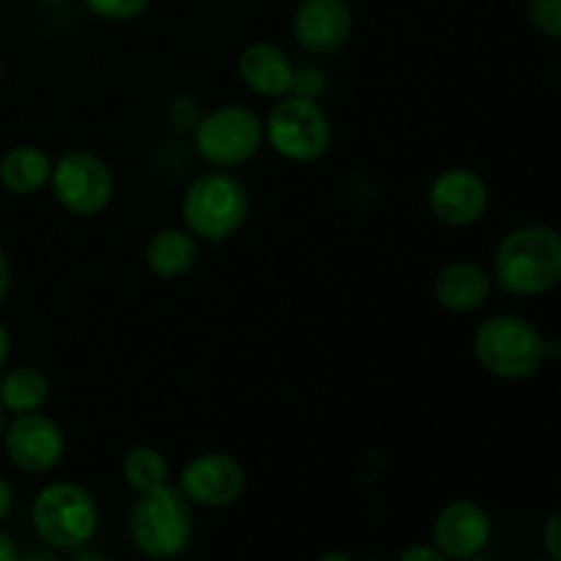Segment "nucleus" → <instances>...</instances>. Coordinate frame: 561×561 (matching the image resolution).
Segmentation results:
<instances>
[{
	"mask_svg": "<svg viewBox=\"0 0 561 561\" xmlns=\"http://www.w3.org/2000/svg\"><path fill=\"white\" fill-rule=\"evenodd\" d=\"M493 283L510 296H546L561 285V230L520 225L493 250Z\"/></svg>",
	"mask_w": 561,
	"mask_h": 561,
	"instance_id": "obj_1",
	"label": "nucleus"
},
{
	"mask_svg": "<svg viewBox=\"0 0 561 561\" xmlns=\"http://www.w3.org/2000/svg\"><path fill=\"white\" fill-rule=\"evenodd\" d=\"M250 190L228 170H208L192 179L181 197L184 228L206 244H222L244 228L250 217Z\"/></svg>",
	"mask_w": 561,
	"mask_h": 561,
	"instance_id": "obj_2",
	"label": "nucleus"
},
{
	"mask_svg": "<svg viewBox=\"0 0 561 561\" xmlns=\"http://www.w3.org/2000/svg\"><path fill=\"white\" fill-rule=\"evenodd\" d=\"M474 356L480 367L502 381H524L551 356L546 334L524 316L499 312L485 318L474 332Z\"/></svg>",
	"mask_w": 561,
	"mask_h": 561,
	"instance_id": "obj_3",
	"label": "nucleus"
},
{
	"mask_svg": "<svg viewBox=\"0 0 561 561\" xmlns=\"http://www.w3.org/2000/svg\"><path fill=\"white\" fill-rule=\"evenodd\" d=\"M129 540L146 559H179L195 535L192 502L173 485L140 493L129 513Z\"/></svg>",
	"mask_w": 561,
	"mask_h": 561,
	"instance_id": "obj_4",
	"label": "nucleus"
},
{
	"mask_svg": "<svg viewBox=\"0 0 561 561\" xmlns=\"http://www.w3.org/2000/svg\"><path fill=\"white\" fill-rule=\"evenodd\" d=\"M31 520L49 548L80 551L99 531V504L80 482H49L33 499Z\"/></svg>",
	"mask_w": 561,
	"mask_h": 561,
	"instance_id": "obj_5",
	"label": "nucleus"
},
{
	"mask_svg": "<svg viewBox=\"0 0 561 561\" xmlns=\"http://www.w3.org/2000/svg\"><path fill=\"white\" fill-rule=\"evenodd\" d=\"M263 131L274 151L296 164L318 162L332 146V121L318 99L288 93L274 99L268 118L263 121Z\"/></svg>",
	"mask_w": 561,
	"mask_h": 561,
	"instance_id": "obj_6",
	"label": "nucleus"
},
{
	"mask_svg": "<svg viewBox=\"0 0 561 561\" xmlns=\"http://www.w3.org/2000/svg\"><path fill=\"white\" fill-rule=\"evenodd\" d=\"M195 148L211 168L233 170L261 151L263 118L247 104H222L195 124Z\"/></svg>",
	"mask_w": 561,
	"mask_h": 561,
	"instance_id": "obj_7",
	"label": "nucleus"
},
{
	"mask_svg": "<svg viewBox=\"0 0 561 561\" xmlns=\"http://www.w3.org/2000/svg\"><path fill=\"white\" fill-rule=\"evenodd\" d=\"M49 186L60 206L75 217H96L113 203L115 179L110 164L88 148H71L53 162Z\"/></svg>",
	"mask_w": 561,
	"mask_h": 561,
	"instance_id": "obj_8",
	"label": "nucleus"
},
{
	"mask_svg": "<svg viewBox=\"0 0 561 561\" xmlns=\"http://www.w3.org/2000/svg\"><path fill=\"white\" fill-rule=\"evenodd\" d=\"M3 447L11 463L25 474H47L66 455V433L53 416L33 411L14 416L3 431Z\"/></svg>",
	"mask_w": 561,
	"mask_h": 561,
	"instance_id": "obj_9",
	"label": "nucleus"
},
{
	"mask_svg": "<svg viewBox=\"0 0 561 561\" xmlns=\"http://www.w3.org/2000/svg\"><path fill=\"white\" fill-rule=\"evenodd\" d=\"M244 466L228 453H201L181 469L179 491L192 507L225 510L244 496Z\"/></svg>",
	"mask_w": 561,
	"mask_h": 561,
	"instance_id": "obj_10",
	"label": "nucleus"
},
{
	"mask_svg": "<svg viewBox=\"0 0 561 561\" xmlns=\"http://www.w3.org/2000/svg\"><path fill=\"white\" fill-rule=\"evenodd\" d=\"M491 206L488 181L471 168H447L427 186V208L447 228L480 222Z\"/></svg>",
	"mask_w": 561,
	"mask_h": 561,
	"instance_id": "obj_11",
	"label": "nucleus"
},
{
	"mask_svg": "<svg viewBox=\"0 0 561 561\" xmlns=\"http://www.w3.org/2000/svg\"><path fill=\"white\" fill-rule=\"evenodd\" d=\"M354 9L348 0H299L290 14V36L305 53L329 58L351 42Z\"/></svg>",
	"mask_w": 561,
	"mask_h": 561,
	"instance_id": "obj_12",
	"label": "nucleus"
},
{
	"mask_svg": "<svg viewBox=\"0 0 561 561\" xmlns=\"http://www.w3.org/2000/svg\"><path fill=\"white\" fill-rule=\"evenodd\" d=\"M493 535L491 515L471 499H455L438 510L433 520V546L449 561L480 557Z\"/></svg>",
	"mask_w": 561,
	"mask_h": 561,
	"instance_id": "obj_13",
	"label": "nucleus"
},
{
	"mask_svg": "<svg viewBox=\"0 0 561 561\" xmlns=\"http://www.w3.org/2000/svg\"><path fill=\"white\" fill-rule=\"evenodd\" d=\"M493 274L471 261H453L438 268L433 279V299L442 310L455 316H469L482 310L493 294Z\"/></svg>",
	"mask_w": 561,
	"mask_h": 561,
	"instance_id": "obj_14",
	"label": "nucleus"
},
{
	"mask_svg": "<svg viewBox=\"0 0 561 561\" xmlns=\"http://www.w3.org/2000/svg\"><path fill=\"white\" fill-rule=\"evenodd\" d=\"M239 77L263 99H283L294 91L296 66L279 44L252 42L239 55Z\"/></svg>",
	"mask_w": 561,
	"mask_h": 561,
	"instance_id": "obj_15",
	"label": "nucleus"
},
{
	"mask_svg": "<svg viewBox=\"0 0 561 561\" xmlns=\"http://www.w3.org/2000/svg\"><path fill=\"white\" fill-rule=\"evenodd\" d=\"M197 255H201V241L186 228H159L142 247V261L159 279H181L190 274Z\"/></svg>",
	"mask_w": 561,
	"mask_h": 561,
	"instance_id": "obj_16",
	"label": "nucleus"
},
{
	"mask_svg": "<svg viewBox=\"0 0 561 561\" xmlns=\"http://www.w3.org/2000/svg\"><path fill=\"white\" fill-rule=\"evenodd\" d=\"M49 175H53V159L38 146H14L0 159V184L16 197L36 195L42 186L49 184Z\"/></svg>",
	"mask_w": 561,
	"mask_h": 561,
	"instance_id": "obj_17",
	"label": "nucleus"
},
{
	"mask_svg": "<svg viewBox=\"0 0 561 561\" xmlns=\"http://www.w3.org/2000/svg\"><path fill=\"white\" fill-rule=\"evenodd\" d=\"M49 398V381L38 367H14L0 381V405L14 416L42 411Z\"/></svg>",
	"mask_w": 561,
	"mask_h": 561,
	"instance_id": "obj_18",
	"label": "nucleus"
},
{
	"mask_svg": "<svg viewBox=\"0 0 561 561\" xmlns=\"http://www.w3.org/2000/svg\"><path fill=\"white\" fill-rule=\"evenodd\" d=\"M121 477L140 496V493H151L170 485V463L162 449L140 444V447H131L124 455V460H121Z\"/></svg>",
	"mask_w": 561,
	"mask_h": 561,
	"instance_id": "obj_19",
	"label": "nucleus"
},
{
	"mask_svg": "<svg viewBox=\"0 0 561 561\" xmlns=\"http://www.w3.org/2000/svg\"><path fill=\"white\" fill-rule=\"evenodd\" d=\"M93 16L107 22H131L151 9L153 0H82Z\"/></svg>",
	"mask_w": 561,
	"mask_h": 561,
	"instance_id": "obj_20",
	"label": "nucleus"
},
{
	"mask_svg": "<svg viewBox=\"0 0 561 561\" xmlns=\"http://www.w3.org/2000/svg\"><path fill=\"white\" fill-rule=\"evenodd\" d=\"M526 14L542 36L561 42V0H526Z\"/></svg>",
	"mask_w": 561,
	"mask_h": 561,
	"instance_id": "obj_21",
	"label": "nucleus"
},
{
	"mask_svg": "<svg viewBox=\"0 0 561 561\" xmlns=\"http://www.w3.org/2000/svg\"><path fill=\"white\" fill-rule=\"evenodd\" d=\"M327 88V77H323L321 69L316 66H305V69H296L294 75V91L296 96H307V99H318Z\"/></svg>",
	"mask_w": 561,
	"mask_h": 561,
	"instance_id": "obj_22",
	"label": "nucleus"
},
{
	"mask_svg": "<svg viewBox=\"0 0 561 561\" xmlns=\"http://www.w3.org/2000/svg\"><path fill=\"white\" fill-rule=\"evenodd\" d=\"M168 118L170 124L181 131L195 129V124L201 121L195 113V102H190V99H175V102L168 107Z\"/></svg>",
	"mask_w": 561,
	"mask_h": 561,
	"instance_id": "obj_23",
	"label": "nucleus"
},
{
	"mask_svg": "<svg viewBox=\"0 0 561 561\" xmlns=\"http://www.w3.org/2000/svg\"><path fill=\"white\" fill-rule=\"evenodd\" d=\"M542 546H546L548 557L561 561V510L548 515L546 526H542Z\"/></svg>",
	"mask_w": 561,
	"mask_h": 561,
	"instance_id": "obj_24",
	"label": "nucleus"
},
{
	"mask_svg": "<svg viewBox=\"0 0 561 561\" xmlns=\"http://www.w3.org/2000/svg\"><path fill=\"white\" fill-rule=\"evenodd\" d=\"M398 561H449L433 542H411L400 551Z\"/></svg>",
	"mask_w": 561,
	"mask_h": 561,
	"instance_id": "obj_25",
	"label": "nucleus"
},
{
	"mask_svg": "<svg viewBox=\"0 0 561 561\" xmlns=\"http://www.w3.org/2000/svg\"><path fill=\"white\" fill-rule=\"evenodd\" d=\"M11 507H14V491H11L9 480H3V477H0V520L9 518Z\"/></svg>",
	"mask_w": 561,
	"mask_h": 561,
	"instance_id": "obj_26",
	"label": "nucleus"
},
{
	"mask_svg": "<svg viewBox=\"0 0 561 561\" xmlns=\"http://www.w3.org/2000/svg\"><path fill=\"white\" fill-rule=\"evenodd\" d=\"M9 288H11V263L9 257H5V252L0 250V305H3L5 296H9Z\"/></svg>",
	"mask_w": 561,
	"mask_h": 561,
	"instance_id": "obj_27",
	"label": "nucleus"
},
{
	"mask_svg": "<svg viewBox=\"0 0 561 561\" xmlns=\"http://www.w3.org/2000/svg\"><path fill=\"white\" fill-rule=\"evenodd\" d=\"M0 561H22L20 548L5 531H0Z\"/></svg>",
	"mask_w": 561,
	"mask_h": 561,
	"instance_id": "obj_28",
	"label": "nucleus"
},
{
	"mask_svg": "<svg viewBox=\"0 0 561 561\" xmlns=\"http://www.w3.org/2000/svg\"><path fill=\"white\" fill-rule=\"evenodd\" d=\"M9 354H11V334H9V329H5V323L0 321V367L5 365Z\"/></svg>",
	"mask_w": 561,
	"mask_h": 561,
	"instance_id": "obj_29",
	"label": "nucleus"
},
{
	"mask_svg": "<svg viewBox=\"0 0 561 561\" xmlns=\"http://www.w3.org/2000/svg\"><path fill=\"white\" fill-rule=\"evenodd\" d=\"M318 561H354V557H351V553H345V551H327V553H321V557H318Z\"/></svg>",
	"mask_w": 561,
	"mask_h": 561,
	"instance_id": "obj_30",
	"label": "nucleus"
},
{
	"mask_svg": "<svg viewBox=\"0 0 561 561\" xmlns=\"http://www.w3.org/2000/svg\"><path fill=\"white\" fill-rule=\"evenodd\" d=\"M3 431H5V409L0 405V438H3Z\"/></svg>",
	"mask_w": 561,
	"mask_h": 561,
	"instance_id": "obj_31",
	"label": "nucleus"
},
{
	"mask_svg": "<svg viewBox=\"0 0 561 561\" xmlns=\"http://www.w3.org/2000/svg\"><path fill=\"white\" fill-rule=\"evenodd\" d=\"M33 3H42V5H58V3H66V0H33Z\"/></svg>",
	"mask_w": 561,
	"mask_h": 561,
	"instance_id": "obj_32",
	"label": "nucleus"
},
{
	"mask_svg": "<svg viewBox=\"0 0 561 561\" xmlns=\"http://www.w3.org/2000/svg\"><path fill=\"white\" fill-rule=\"evenodd\" d=\"M0 82H3V58H0Z\"/></svg>",
	"mask_w": 561,
	"mask_h": 561,
	"instance_id": "obj_33",
	"label": "nucleus"
},
{
	"mask_svg": "<svg viewBox=\"0 0 561 561\" xmlns=\"http://www.w3.org/2000/svg\"><path fill=\"white\" fill-rule=\"evenodd\" d=\"M466 561H491V559H482V557H474V559H466Z\"/></svg>",
	"mask_w": 561,
	"mask_h": 561,
	"instance_id": "obj_34",
	"label": "nucleus"
},
{
	"mask_svg": "<svg viewBox=\"0 0 561 561\" xmlns=\"http://www.w3.org/2000/svg\"><path fill=\"white\" fill-rule=\"evenodd\" d=\"M548 561H553V559H548Z\"/></svg>",
	"mask_w": 561,
	"mask_h": 561,
	"instance_id": "obj_35",
	"label": "nucleus"
}]
</instances>
